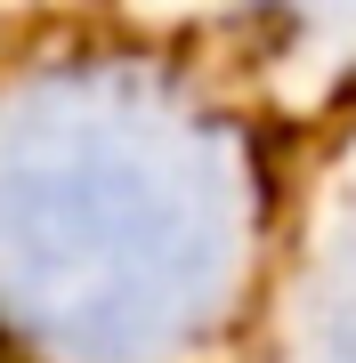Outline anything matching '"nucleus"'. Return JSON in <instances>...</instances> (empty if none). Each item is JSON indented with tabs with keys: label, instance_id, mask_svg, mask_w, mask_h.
Listing matches in <instances>:
<instances>
[{
	"label": "nucleus",
	"instance_id": "obj_3",
	"mask_svg": "<svg viewBox=\"0 0 356 363\" xmlns=\"http://www.w3.org/2000/svg\"><path fill=\"white\" fill-rule=\"evenodd\" d=\"M235 9L300 49H356V0H235Z\"/></svg>",
	"mask_w": 356,
	"mask_h": 363
},
{
	"label": "nucleus",
	"instance_id": "obj_2",
	"mask_svg": "<svg viewBox=\"0 0 356 363\" xmlns=\"http://www.w3.org/2000/svg\"><path fill=\"white\" fill-rule=\"evenodd\" d=\"M300 363H356V242H340V250L316 267Z\"/></svg>",
	"mask_w": 356,
	"mask_h": 363
},
{
	"label": "nucleus",
	"instance_id": "obj_1",
	"mask_svg": "<svg viewBox=\"0 0 356 363\" xmlns=\"http://www.w3.org/2000/svg\"><path fill=\"white\" fill-rule=\"evenodd\" d=\"M251 267V162L154 73H49L0 105V323L49 363H186Z\"/></svg>",
	"mask_w": 356,
	"mask_h": 363
}]
</instances>
